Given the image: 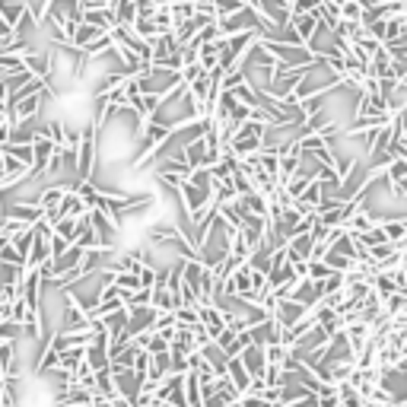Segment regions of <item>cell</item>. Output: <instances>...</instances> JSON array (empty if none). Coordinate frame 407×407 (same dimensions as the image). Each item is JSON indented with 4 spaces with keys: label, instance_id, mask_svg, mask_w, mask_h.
Masks as SVG:
<instances>
[{
    "label": "cell",
    "instance_id": "2e32d148",
    "mask_svg": "<svg viewBox=\"0 0 407 407\" xmlns=\"http://www.w3.org/2000/svg\"><path fill=\"white\" fill-rule=\"evenodd\" d=\"M112 404H115V407H134V401H128V398H121V394H118Z\"/></svg>",
    "mask_w": 407,
    "mask_h": 407
},
{
    "label": "cell",
    "instance_id": "5bb4252c",
    "mask_svg": "<svg viewBox=\"0 0 407 407\" xmlns=\"http://www.w3.org/2000/svg\"><path fill=\"white\" fill-rule=\"evenodd\" d=\"M70 249H74V242H70V239H64V235H58V233H54V239H51V255H54V261H58V258H64V255H67Z\"/></svg>",
    "mask_w": 407,
    "mask_h": 407
},
{
    "label": "cell",
    "instance_id": "30bf717a",
    "mask_svg": "<svg viewBox=\"0 0 407 407\" xmlns=\"http://www.w3.org/2000/svg\"><path fill=\"white\" fill-rule=\"evenodd\" d=\"M318 407H344V398H340L338 385H324L318 392Z\"/></svg>",
    "mask_w": 407,
    "mask_h": 407
},
{
    "label": "cell",
    "instance_id": "7a4b0ae2",
    "mask_svg": "<svg viewBox=\"0 0 407 407\" xmlns=\"http://www.w3.org/2000/svg\"><path fill=\"white\" fill-rule=\"evenodd\" d=\"M70 191H74V185H45V188L38 191L35 204L45 210V217H51V213H60V207H64Z\"/></svg>",
    "mask_w": 407,
    "mask_h": 407
},
{
    "label": "cell",
    "instance_id": "3957f363",
    "mask_svg": "<svg viewBox=\"0 0 407 407\" xmlns=\"http://www.w3.org/2000/svg\"><path fill=\"white\" fill-rule=\"evenodd\" d=\"M3 217L19 219V223H26V226H38V223L45 219V210H42L35 201H29V204H26V201H13V204H7Z\"/></svg>",
    "mask_w": 407,
    "mask_h": 407
},
{
    "label": "cell",
    "instance_id": "8fae6325",
    "mask_svg": "<svg viewBox=\"0 0 407 407\" xmlns=\"http://www.w3.org/2000/svg\"><path fill=\"white\" fill-rule=\"evenodd\" d=\"M334 271L328 267V261H309V280H315V283H324V280H331Z\"/></svg>",
    "mask_w": 407,
    "mask_h": 407
},
{
    "label": "cell",
    "instance_id": "277c9868",
    "mask_svg": "<svg viewBox=\"0 0 407 407\" xmlns=\"http://www.w3.org/2000/svg\"><path fill=\"white\" fill-rule=\"evenodd\" d=\"M239 360L245 363V369L251 372V379H264L267 376V369H271V363H267V347H258V344H251Z\"/></svg>",
    "mask_w": 407,
    "mask_h": 407
},
{
    "label": "cell",
    "instance_id": "4fadbf2b",
    "mask_svg": "<svg viewBox=\"0 0 407 407\" xmlns=\"http://www.w3.org/2000/svg\"><path fill=\"white\" fill-rule=\"evenodd\" d=\"M407 178V163L404 159H394L392 166H388V185H401Z\"/></svg>",
    "mask_w": 407,
    "mask_h": 407
},
{
    "label": "cell",
    "instance_id": "e0dca14e",
    "mask_svg": "<svg viewBox=\"0 0 407 407\" xmlns=\"http://www.w3.org/2000/svg\"><path fill=\"white\" fill-rule=\"evenodd\" d=\"M92 407H115V404H112V401H106V398H96V404H92Z\"/></svg>",
    "mask_w": 407,
    "mask_h": 407
},
{
    "label": "cell",
    "instance_id": "9a60e30c",
    "mask_svg": "<svg viewBox=\"0 0 407 407\" xmlns=\"http://www.w3.org/2000/svg\"><path fill=\"white\" fill-rule=\"evenodd\" d=\"M242 407H274L271 401L264 398V394H255V392H249V394H242V401H239Z\"/></svg>",
    "mask_w": 407,
    "mask_h": 407
},
{
    "label": "cell",
    "instance_id": "5b68a950",
    "mask_svg": "<svg viewBox=\"0 0 407 407\" xmlns=\"http://www.w3.org/2000/svg\"><path fill=\"white\" fill-rule=\"evenodd\" d=\"M290 26L296 29V35H299V42L306 48H312V42L318 38V29H322V19H318V13H309V16H293L290 19Z\"/></svg>",
    "mask_w": 407,
    "mask_h": 407
},
{
    "label": "cell",
    "instance_id": "6da1fadb",
    "mask_svg": "<svg viewBox=\"0 0 407 407\" xmlns=\"http://www.w3.org/2000/svg\"><path fill=\"white\" fill-rule=\"evenodd\" d=\"M0 163H3V169H0V188L3 191H13L19 181H35L32 178V169H26L23 163H16L10 153H0Z\"/></svg>",
    "mask_w": 407,
    "mask_h": 407
},
{
    "label": "cell",
    "instance_id": "9c48e42d",
    "mask_svg": "<svg viewBox=\"0 0 407 407\" xmlns=\"http://www.w3.org/2000/svg\"><path fill=\"white\" fill-rule=\"evenodd\" d=\"M115 38L112 35H99L96 42H92L90 48H86V60H96V58H106V54H112L115 51Z\"/></svg>",
    "mask_w": 407,
    "mask_h": 407
},
{
    "label": "cell",
    "instance_id": "7c38bea8",
    "mask_svg": "<svg viewBox=\"0 0 407 407\" xmlns=\"http://www.w3.org/2000/svg\"><path fill=\"white\" fill-rule=\"evenodd\" d=\"M0 264H13V267H26V258L13 249V245H0Z\"/></svg>",
    "mask_w": 407,
    "mask_h": 407
},
{
    "label": "cell",
    "instance_id": "ba28073f",
    "mask_svg": "<svg viewBox=\"0 0 407 407\" xmlns=\"http://www.w3.org/2000/svg\"><path fill=\"white\" fill-rule=\"evenodd\" d=\"M229 379H233V385L239 388L242 394H249V392H251V382H255V379H251V372L245 369V363H242V360H229Z\"/></svg>",
    "mask_w": 407,
    "mask_h": 407
},
{
    "label": "cell",
    "instance_id": "52a82bcc",
    "mask_svg": "<svg viewBox=\"0 0 407 407\" xmlns=\"http://www.w3.org/2000/svg\"><path fill=\"white\" fill-rule=\"evenodd\" d=\"M0 153H10L16 163H23L26 169L35 172V147L32 144H7V147H0Z\"/></svg>",
    "mask_w": 407,
    "mask_h": 407
},
{
    "label": "cell",
    "instance_id": "8992f818",
    "mask_svg": "<svg viewBox=\"0 0 407 407\" xmlns=\"http://www.w3.org/2000/svg\"><path fill=\"white\" fill-rule=\"evenodd\" d=\"M306 315H309V309H306L302 302L280 299V312H277V318H274V322H277L280 328H293V324H299Z\"/></svg>",
    "mask_w": 407,
    "mask_h": 407
},
{
    "label": "cell",
    "instance_id": "ac0fdd59",
    "mask_svg": "<svg viewBox=\"0 0 407 407\" xmlns=\"http://www.w3.org/2000/svg\"><path fill=\"white\" fill-rule=\"evenodd\" d=\"M369 407H382V404H369Z\"/></svg>",
    "mask_w": 407,
    "mask_h": 407
}]
</instances>
